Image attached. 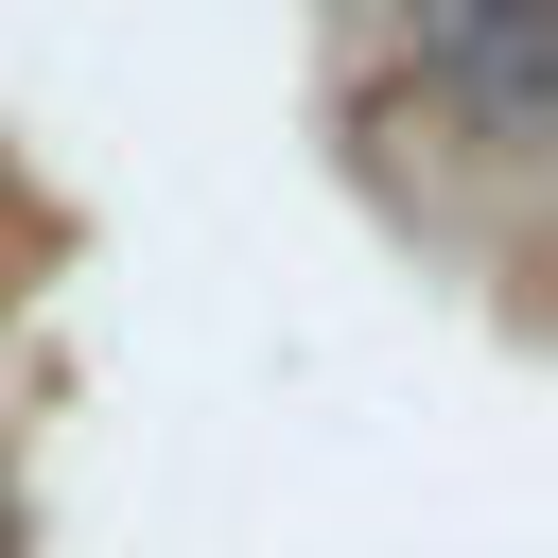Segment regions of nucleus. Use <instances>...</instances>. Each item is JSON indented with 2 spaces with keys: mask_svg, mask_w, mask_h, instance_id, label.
I'll return each instance as SVG.
<instances>
[{
  "mask_svg": "<svg viewBox=\"0 0 558 558\" xmlns=\"http://www.w3.org/2000/svg\"><path fill=\"white\" fill-rule=\"evenodd\" d=\"M331 17H349V35H366V17H401V0H331Z\"/></svg>",
  "mask_w": 558,
  "mask_h": 558,
  "instance_id": "obj_2",
  "label": "nucleus"
},
{
  "mask_svg": "<svg viewBox=\"0 0 558 558\" xmlns=\"http://www.w3.org/2000/svg\"><path fill=\"white\" fill-rule=\"evenodd\" d=\"M541 35H558V0H436V87L471 105V140H541Z\"/></svg>",
  "mask_w": 558,
  "mask_h": 558,
  "instance_id": "obj_1",
  "label": "nucleus"
}]
</instances>
